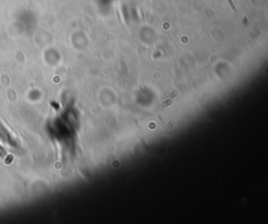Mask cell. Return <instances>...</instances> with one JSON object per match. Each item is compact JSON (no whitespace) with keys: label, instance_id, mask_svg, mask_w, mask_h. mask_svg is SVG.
I'll use <instances>...</instances> for the list:
<instances>
[{"label":"cell","instance_id":"6da1fadb","mask_svg":"<svg viewBox=\"0 0 268 224\" xmlns=\"http://www.w3.org/2000/svg\"><path fill=\"white\" fill-rule=\"evenodd\" d=\"M228 1H229V3H231V7H233L234 11H236V5L233 3V1H231V0H228Z\"/></svg>","mask_w":268,"mask_h":224}]
</instances>
